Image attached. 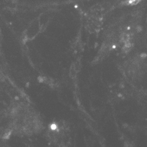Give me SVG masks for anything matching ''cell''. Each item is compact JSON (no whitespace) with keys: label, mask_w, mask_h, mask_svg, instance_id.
Returning a JSON list of instances; mask_svg holds the SVG:
<instances>
[{"label":"cell","mask_w":147,"mask_h":147,"mask_svg":"<svg viewBox=\"0 0 147 147\" xmlns=\"http://www.w3.org/2000/svg\"><path fill=\"white\" fill-rule=\"evenodd\" d=\"M57 124H52V125H51L50 128L54 130V129H57Z\"/></svg>","instance_id":"obj_1"}]
</instances>
